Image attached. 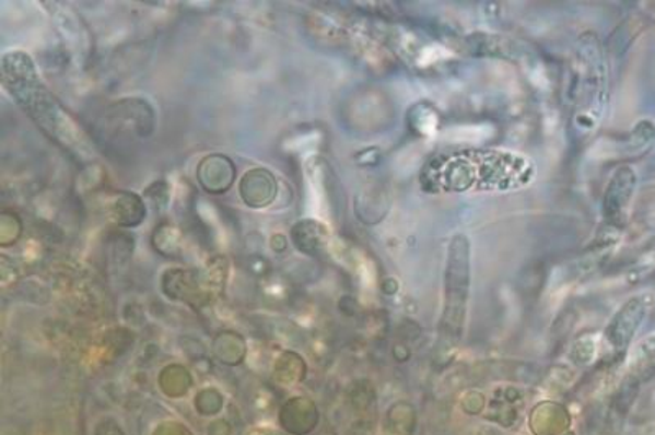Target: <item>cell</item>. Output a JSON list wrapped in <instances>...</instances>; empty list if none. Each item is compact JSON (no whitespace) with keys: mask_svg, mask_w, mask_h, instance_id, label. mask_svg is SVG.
Listing matches in <instances>:
<instances>
[{"mask_svg":"<svg viewBox=\"0 0 655 435\" xmlns=\"http://www.w3.org/2000/svg\"><path fill=\"white\" fill-rule=\"evenodd\" d=\"M528 157L506 150H463L434 157L421 173V187L433 193L512 192L535 180Z\"/></svg>","mask_w":655,"mask_h":435,"instance_id":"6da1fadb","label":"cell"},{"mask_svg":"<svg viewBox=\"0 0 655 435\" xmlns=\"http://www.w3.org/2000/svg\"><path fill=\"white\" fill-rule=\"evenodd\" d=\"M470 295V244L466 234H456L447 247L444 270V305L441 331L447 338H459L466 322Z\"/></svg>","mask_w":655,"mask_h":435,"instance_id":"7a4b0ae2","label":"cell"},{"mask_svg":"<svg viewBox=\"0 0 655 435\" xmlns=\"http://www.w3.org/2000/svg\"><path fill=\"white\" fill-rule=\"evenodd\" d=\"M574 95L581 118L597 120L604 111L607 101V62L597 36L585 35L578 43L577 62H575Z\"/></svg>","mask_w":655,"mask_h":435,"instance_id":"3957f363","label":"cell"},{"mask_svg":"<svg viewBox=\"0 0 655 435\" xmlns=\"http://www.w3.org/2000/svg\"><path fill=\"white\" fill-rule=\"evenodd\" d=\"M653 298L650 295H636L628 299L605 329L604 345L610 357H621L627 354L634 336L650 315Z\"/></svg>","mask_w":655,"mask_h":435,"instance_id":"277c9868","label":"cell"},{"mask_svg":"<svg viewBox=\"0 0 655 435\" xmlns=\"http://www.w3.org/2000/svg\"><path fill=\"white\" fill-rule=\"evenodd\" d=\"M636 171L631 166H621L615 171L604 196V216L608 223L621 224L628 215L634 192H636Z\"/></svg>","mask_w":655,"mask_h":435,"instance_id":"5b68a950","label":"cell"},{"mask_svg":"<svg viewBox=\"0 0 655 435\" xmlns=\"http://www.w3.org/2000/svg\"><path fill=\"white\" fill-rule=\"evenodd\" d=\"M239 193L246 205L252 209H265L271 205L278 196V180L262 167L248 171L239 183Z\"/></svg>","mask_w":655,"mask_h":435,"instance_id":"8992f818","label":"cell"},{"mask_svg":"<svg viewBox=\"0 0 655 435\" xmlns=\"http://www.w3.org/2000/svg\"><path fill=\"white\" fill-rule=\"evenodd\" d=\"M200 186L209 193H225L235 183L236 167L232 160L222 154L207 156L197 169Z\"/></svg>","mask_w":655,"mask_h":435,"instance_id":"52a82bcc","label":"cell"},{"mask_svg":"<svg viewBox=\"0 0 655 435\" xmlns=\"http://www.w3.org/2000/svg\"><path fill=\"white\" fill-rule=\"evenodd\" d=\"M655 375V334L644 338L630 358V368H628V381L631 385H641L651 380Z\"/></svg>","mask_w":655,"mask_h":435,"instance_id":"ba28073f","label":"cell"},{"mask_svg":"<svg viewBox=\"0 0 655 435\" xmlns=\"http://www.w3.org/2000/svg\"><path fill=\"white\" fill-rule=\"evenodd\" d=\"M327 239V230H325V224H321L320 221H299L294 230H292V240L305 254L320 252Z\"/></svg>","mask_w":655,"mask_h":435,"instance_id":"9c48e42d","label":"cell"},{"mask_svg":"<svg viewBox=\"0 0 655 435\" xmlns=\"http://www.w3.org/2000/svg\"><path fill=\"white\" fill-rule=\"evenodd\" d=\"M112 215L120 226L134 227L147 217V205L134 193L121 192L112 207Z\"/></svg>","mask_w":655,"mask_h":435,"instance_id":"30bf717a","label":"cell"}]
</instances>
